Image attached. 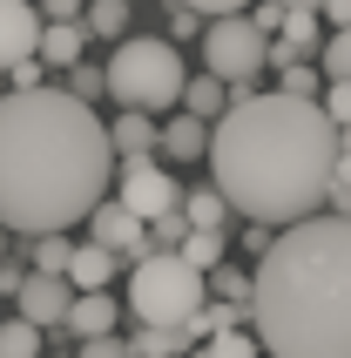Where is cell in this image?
Segmentation results:
<instances>
[{
    "label": "cell",
    "mask_w": 351,
    "mask_h": 358,
    "mask_svg": "<svg viewBox=\"0 0 351 358\" xmlns=\"http://www.w3.org/2000/svg\"><path fill=\"white\" fill-rule=\"evenodd\" d=\"M81 27H88V41H129V0H88Z\"/></svg>",
    "instance_id": "obj_19"
},
{
    "label": "cell",
    "mask_w": 351,
    "mask_h": 358,
    "mask_svg": "<svg viewBox=\"0 0 351 358\" xmlns=\"http://www.w3.org/2000/svg\"><path fill=\"white\" fill-rule=\"evenodd\" d=\"M182 108L203 122H223V108H230V81H216V75H189V88H182Z\"/></svg>",
    "instance_id": "obj_20"
},
{
    "label": "cell",
    "mask_w": 351,
    "mask_h": 358,
    "mask_svg": "<svg viewBox=\"0 0 351 358\" xmlns=\"http://www.w3.org/2000/svg\"><path fill=\"white\" fill-rule=\"evenodd\" d=\"M264 48H271V34H264L250 14H216L210 27H203V61H210L216 81H230L236 95H257Z\"/></svg>",
    "instance_id": "obj_6"
},
{
    "label": "cell",
    "mask_w": 351,
    "mask_h": 358,
    "mask_svg": "<svg viewBox=\"0 0 351 358\" xmlns=\"http://www.w3.org/2000/svg\"><path fill=\"white\" fill-rule=\"evenodd\" d=\"M182 217H189V230H223V223H230V196H223L216 182L182 189Z\"/></svg>",
    "instance_id": "obj_18"
},
{
    "label": "cell",
    "mask_w": 351,
    "mask_h": 358,
    "mask_svg": "<svg viewBox=\"0 0 351 358\" xmlns=\"http://www.w3.org/2000/svg\"><path fill=\"white\" fill-rule=\"evenodd\" d=\"M81 358H129V345L108 331V338H81Z\"/></svg>",
    "instance_id": "obj_35"
},
{
    "label": "cell",
    "mask_w": 351,
    "mask_h": 358,
    "mask_svg": "<svg viewBox=\"0 0 351 358\" xmlns=\"http://www.w3.org/2000/svg\"><path fill=\"white\" fill-rule=\"evenodd\" d=\"M81 48H88V27H81V20H41V48L34 55L48 61V68H75Z\"/></svg>",
    "instance_id": "obj_15"
},
{
    "label": "cell",
    "mask_w": 351,
    "mask_h": 358,
    "mask_svg": "<svg viewBox=\"0 0 351 358\" xmlns=\"http://www.w3.org/2000/svg\"><path fill=\"white\" fill-rule=\"evenodd\" d=\"M108 142H115V156H156L162 149V129L149 108H122L115 122H108Z\"/></svg>",
    "instance_id": "obj_13"
},
{
    "label": "cell",
    "mask_w": 351,
    "mask_h": 358,
    "mask_svg": "<svg viewBox=\"0 0 351 358\" xmlns=\"http://www.w3.org/2000/svg\"><path fill=\"white\" fill-rule=\"evenodd\" d=\"M108 95L122 101V108H176L182 101V88H189V75H182V55H176V41H156V34H129L115 41V55H108Z\"/></svg>",
    "instance_id": "obj_4"
},
{
    "label": "cell",
    "mask_w": 351,
    "mask_h": 358,
    "mask_svg": "<svg viewBox=\"0 0 351 358\" xmlns=\"http://www.w3.org/2000/svg\"><path fill=\"white\" fill-rule=\"evenodd\" d=\"M203 27H210V20L196 14V7H182V0L169 7V41H189V34H203Z\"/></svg>",
    "instance_id": "obj_34"
},
{
    "label": "cell",
    "mask_w": 351,
    "mask_h": 358,
    "mask_svg": "<svg viewBox=\"0 0 351 358\" xmlns=\"http://www.w3.org/2000/svg\"><path fill=\"white\" fill-rule=\"evenodd\" d=\"M20 278H27V271H14V264H0V298H14V291H20Z\"/></svg>",
    "instance_id": "obj_40"
},
{
    "label": "cell",
    "mask_w": 351,
    "mask_h": 358,
    "mask_svg": "<svg viewBox=\"0 0 351 358\" xmlns=\"http://www.w3.org/2000/svg\"><path fill=\"white\" fill-rule=\"evenodd\" d=\"M317 27H324V14H317V7H284V27H277V41H284L297 61H304V55L317 48Z\"/></svg>",
    "instance_id": "obj_21"
},
{
    "label": "cell",
    "mask_w": 351,
    "mask_h": 358,
    "mask_svg": "<svg viewBox=\"0 0 351 358\" xmlns=\"http://www.w3.org/2000/svg\"><path fill=\"white\" fill-rule=\"evenodd\" d=\"M324 115L338 129H351V81H324Z\"/></svg>",
    "instance_id": "obj_33"
},
{
    "label": "cell",
    "mask_w": 351,
    "mask_h": 358,
    "mask_svg": "<svg viewBox=\"0 0 351 358\" xmlns=\"http://www.w3.org/2000/svg\"><path fill=\"white\" fill-rule=\"evenodd\" d=\"M243 318H250V304L210 298V304H203V311L189 318V331H196V345H210V338H223V331H243Z\"/></svg>",
    "instance_id": "obj_17"
},
{
    "label": "cell",
    "mask_w": 351,
    "mask_h": 358,
    "mask_svg": "<svg viewBox=\"0 0 351 358\" xmlns=\"http://www.w3.org/2000/svg\"><path fill=\"white\" fill-rule=\"evenodd\" d=\"M108 122L68 88L0 95V223L20 237L75 230L95 217L101 189L115 182Z\"/></svg>",
    "instance_id": "obj_1"
},
{
    "label": "cell",
    "mask_w": 351,
    "mask_h": 358,
    "mask_svg": "<svg viewBox=\"0 0 351 358\" xmlns=\"http://www.w3.org/2000/svg\"><path fill=\"white\" fill-rule=\"evenodd\" d=\"M324 81H351V27L324 41Z\"/></svg>",
    "instance_id": "obj_28"
},
{
    "label": "cell",
    "mask_w": 351,
    "mask_h": 358,
    "mask_svg": "<svg viewBox=\"0 0 351 358\" xmlns=\"http://www.w3.org/2000/svg\"><path fill=\"white\" fill-rule=\"evenodd\" d=\"M7 81H14L20 95H27V88H48V61H41V55H27V61H14V68H7Z\"/></svg>",
    "instance_id": "obj_32"
},
{
    "label": "cell",
    "mask_w": 351,
    "mask_h": 358,
    "mask_svg": "<svg viewBox=\"0 0 351 358\" xmlns=\"http://www.w3.org/2000/svg\"><path fill=\"white\" fill-rule=\"evenodd\" d=\"M338 156H345V162H351V129H338Z\"/></svg>",
    "instance_id": "obj_41"
},
{
    "label": "cell",
    "mask_w": 351,
    "mask_h": 358,
    "mask_svg": "<svg viewBox=\"0 0 351 358\" xmlns=\"http://www.w3.org/2000/svg\"><path fill=\"white\" fill-rule=\"evenodd\" d=\"M115 203H129L142 223H156L162 210H182V182L156 156H122L115 162Z\"/></svg>",
    "instance_id": "obj_7"
},
{
    "label": "cell",
    "mask_w": 351,
    "mask_h": 358,
    "mask_svg": "<svg viewBox=\"0 0 351 358\" xmlns=\"http://www.w3.org/2000/svg\"><path fill=\"white\" fill-rule=\"evenodd\" d=\"M317 14L331 20V27H351V0H324V7H317Z\"/></svg>",
    "instance_id": "obj_39"
},
{
    "label": "cell",
    "mask_w": 351,
    "mask_h": 358,
    "mask_svg": "<svg viewBox=\"0 0 351 358\" xmlns=\"http://www.w3.org/2000/svg\"><path fill=\"white\" fill-rule=\"evenodd\" d=\"M250 20H257V27H264V34H277V27H284V7H277V0H264V7H257Z\"/></svg>",
    "instance_id": "obj_38"
},
{
    "label": "cell",
    "mask_w": 351,
    "mask_h": 358,
    "mask_svg": "<svg viewBox=\"0 0 351 358\" xmlns=\"http://www.w3.org/2000/svg\"><path fill=\"white\" fill-rule=\"evenodd\" d=\"M88 243H101V250H115V257L136 264L142 250H149V223H142L129 203L101 196V203H95V217H88Z\"/></svg>",
    "instance_id": "obj_8"
},
{
    "label": "cell",
    "mask_w": 351,
    "mask_h": 358,
    "mask_svg": "<svg viewBox=\"0 0 351 358\" xmlns=\"http://www.w3.org/2000/svg\"><path fill=\"white\" fill-rule=\"evenodd\" d=\"M277 7H324V0H277Z\"/></svg>",
    "instance_id": "obj_42"
},
{
    "label": "cell",
    "mask_w": 351,
    "mask_h": 358,
    "mask_svg": "<svg viewBox=\"0 0 351 358\" xmlns=\"http://www.w3.org/2000/svg\"><path fill=\"white\" fill-rule=\"evenodd\" d=\"M75 298H81L75 284H68V278H48V271H27V278H20V291H14L20 318H27V324H41V331H48V324H68Z\"/></svg>",
    "instance_id": "obj_9"
},
{
    "label": "cell",
    "mask_w": 351,
    "mask_h": 358,
    "mask_svg": "<svg viewBox=\"0 0 351 358\" xmlns=\"http://www.w3.org/2000/svg\"><path fill=\"white\" fill-rule=\"evenodd\" d=\"M108 278H115V250H101V243H75L68 284H75V291H108Z\"/></svg>",
    "instance_id": "obj_16"
},
{
    "label": "cell",
    "mask_w": 351,
    "mask_h": 358,
    "mask_svg": "<svg viewBox=\"0 0 351 358\" xmlns=\"http://www.w3.org/2000/svg\"><path fill=\"white\" fill-rule=\"evenodd\" d=\"M182 237H189V217L182 210H162L156 223H149V250H182ZM142 250V257H149Z\"/></svg>",
    "instance_id": "obj_25"
},
{
    "label": "cell",
    "mask_w": 351,
    "mask_h": 358,
    "mask_svg": "<svg viewBox=\"0 0 351 358\" xmlns=\"http://www.w3.org/2000/svg\"><path fill=\"white\" fill-rule=\"evenodd\" d=\"M88 0H41V20H81Z\"/></svg>",
    "instance_id": "obj_36"
},
{
    "label": "cell",
    "mask_w": 351,
    "mask_h": 358,
    "mask_svg": "<svg viewBox=\"0 0 351 358\" xmlns=\"http://www.w3.org/2000/svg\"><path fill=\"white\" fill-rule=\"evenodd\" d=\"M196 331L189 324H136L129 331V358H189Z\"/></svg>",
    "instance_id": "obj_12"
},
{
    "label": "cell",
    "mask_w": 351,
    "mask_h": 358,
    "mask_svg": "<svg viewBox=\"0 0 351 358\" xmlns=\"http://www.w3.org/2000/svg\"><path fill=\"white\" fill-rule=\"evenodd\" d=\"M210 291H216V298H230V304H250L257 278H250V271H236V264H216V271H210Z\"/></svg>",
    "instance_id": "obj_26"
},
{
    "label": "cell",
    "mask_w": 351,
    "mask_h": 358,
    "mask_svg": "<svg viewBox=\"0 0 351 358\" xmlns=\"http://www.w3.org/2000/svg\"><path fill=\"white\" fill-rule=\"evenodd\" d=\"M223 230H189V237H182V264H196V271H203V278H210L216 264H223Z\"/></svg>",
    "instance_id": "obj_24"
},
{
    "label": "cell",
    "mask_w": 351,
    "mask_h": 358,
    "mask_svg": "<svg viewBox=\"0 0 351 358\" xmlns=\"http://www.w3.org/2000/svg\"><path fill=\"white\" fill-rule=\"evenodd\" d=\"M41 338H48V331H41V324H27V318L14 311V318L0 324V358H41V352H48Z\"/></svg>",
    "instance_id": "obj_23"
},
{
    "label": "cell",
    "mask_w": 351,
    "mask_h": 358,
    "mask_svg": "<svg viewBox=\"0 0 351 358\" xmlns=\"http://www.w3.org/2000/svg\"><path fill=\"white\" fill-rule=\"evenodd\" d=\"M68 264H75V237H61V230L34 237V250H27V271H48V278H68Z\"/></svg>",
    "instance_id": "obj_22"
},
{
    "label": "cell",
    "mask_w": 351,
    "mask_h": 358,
    "mask_svg": "<svg viewBox=\"0 0 351 358\" xmlns=\"http://www.w3.org/2000/svg\"><path fill=\"white\" fill-rule=\"evenodd\" d=\"M250 324L271 358H351V217L284 223L257 257Z\"/></svg>",
    "instance_id": "obj_3"
},
{
    "label": "cell",
    "mask_w": 351,
    "mask_h": 358,
    "mask_svg": "<svg viewBox=\"0 0 351 358\" xmlns=\"http://www.w3.org/2000/svg\"><path fill=\"white\" fill-rule=\"evenodd\" d=\"M210 129H216V122L189 115V108H182V115H169V122H162V156H169V162H196V156H210Z\"/></svg>",
    "instance_id": "obj_14"
},
{
    "label": "cell",
    "mask_w": 351,
    "mask_h": 358,
    "mask_svg": "<svg viewBox=\"0 0 351 358\" xmlns=\"http://www.w3.org/2000/svg\"><path fill=\"white\" fill-rule=\"evenodd\" d=\"M284 95H297V101H324V75H317L311 61H291V68H284Z\"/></svg>",
    "instance_id": "obj_27"
},
{
    "label": "cell",
    "mask_w": 351,
    "mask_h": 358,
    "mask_svg": "<svg viewBox=\"0 0 351 358\" xmlns=\"http://www.w3.org/2000/svg\"><path fill=\"white\" fill-rule=\"evenodd\" d=\"M189 358H210V345H196V352H189Z\"/></svg>",
    "instance_id": "obj_43"
},
{
    "label": "cell",
    "mask_w": 351,
    "mask_h": 358,
    "mask_svg": "<svg viewBox=\"0 0 351 358\" xmlns=\"http://www.w3.org/2000/svg\"><path fill=\"white\" fill-rule=\"evenodd\" d=\"M182 7H196V14H243V7H250V0H182Z\"/></svg>",
    "instance_id": "obj_37"
},
{
    "label": "cell",
    "mask_w": 351,
    "mask_h": 358,
    "mask_svg": "<svg viewBox=\"0 0 351 358\" xmlns=\"http://www.w3.org/2000/svg\"><path fill=\"white\" fill-rule=\"evenodd\" d=\"M210 169L216 189L230 196L236 217L284 230V223L317 217L338 169V122L324 101L297 95H236L223 122L210 129Z\"/></svg>",
    "instance_id": "obj_2"
},
{
    "label": "cell",
    "mask_w": 351,
    "mask_h": 358,
    "mask_svg": "<svg viewBox=\"0 0 351 358\" xmlns=\"http://www.w3.org/2000/svg\"><path fill=\"white\" fill-rule=\"evenodd\" d=\"M41 48V7H27V0H0V75L14 68V61H27Z\"/></svg>",
    "instance_id": "obj_10"
},
{
    "label": "cell",
    "mask_w": 351,
    "mask_h": 358,
    "mask_svg": "<svg viewBox=\"0 0 351 358\" xmlns=\"http://www.w3.org/2000/svg\"><path fill=\"white\" fill-rule=\"evenodd\" d=\"M210 358H264V338L257 331H223V338H210Z\"/></svg>",
    "instance_id": "obj_29"
},
{
    "label": "cell",
    "mask_w": 351,
    "mask_h": 358,
    "mask_svg": "<svg viewBox=\"0 0 351 358\" xmlns=\"http://www.w3.org/2000/svg\"><path fill=\"white\" fill-rule=\"evenodd\" d=\"M210 304V278L182 264V250H149L129 264V311L136 324H189Z\"/></svg>",
    "instance_id": "obj_5"
},
{
    "label": "cell",
    "mask_w": 351,
    "mask_h": 358,
    "mask_svg": "<svg viewBox=\"0 0 351 358\" xmlns=\"http://www.w3.org/2000/svg\"><path fill=\"white\" fill-rule=\"evenodd\" d=\"M324 203H331V217H351V162L338 156V169H331V189H324Z\"/></svg>",
    "instance_id": "obj_31"
},
{
    "label": "cell",
    "mask_w": 351,
    "mask_h": 358,
    "mask_svg": "<svg viewBox=\"0 0 351 358\" xmlns=\"http://www.w3.org/2000/svg\"><path fill=\"white\" fill-rule=\"evenodd\" d=\"M68 75H75V81H68V95H75V101H88V108L108 95V75H101V68H81V61H75Z\"/></svg>",
    "instance_id": "obj_30"
},
{
    "label": "cell",
    "mask_w": 351,
    "mask_h": 358,
    "mask_svg": "<svg viewBox=\"0 0 351 358\" xmlns=\"http://www.w3.org/2000/svg\"><path fill=\"white\" fill-rule=\"evenodd\" d=\"M115 318H122V304L108 298V291H81L75 298V311H68V324H61V331H68V338H108V331H115Z\"/></svg>",
    "instance_id": "obj_11"
}]
</instances>
